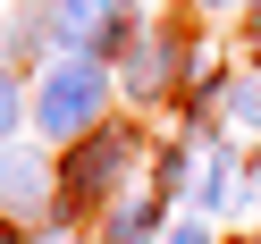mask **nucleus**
Masks as SVG:
<instances>
[{"label": "nucleus", "instance_id": "f257e3e1", "mask_svg": "<svg viewBox=\"0 0 261 244\" xmlns=\"http://www.w3.org/2000/svg\"><path fill=\"white\" fill-rule=\"evenodd\" d=\"M143 152H152V143H143L135 126H118V118H110V126H93L85 143H68V152H59V194H51V219H59V227H76L85 210H101L110 194L126 185V169H135Z\"/></svg>", "mask_w": 261, "mask_h": 244}, {"label": "nucleus", "instance_id": "f03ea898", "mask_svg": "<svg viewBox=\"0 0 261 244\" xmlns=\"http://www.w3.org/2000/svg\"><path fill=\"white\" fill-rule=\"evenodd\" d=\"M110 93H118L110 59H51L34 76V135L42 143H85L93 126H110Z\"/></svg>", "mask_w": 261, "mask_h": 244}, {"label": "nucleus", "instance_id": "7ed1b4c3", "mask_svg": "<svg viewBox=\"0 0 261 244\" xmlns=\"http://www.w3.org/2000/svg\"><path fill=\"white\" fill-rule=\"evenodd\" d=\"M186 68H194L186 34H135V51L118 59V93L126 101H160L169 85H186Z\"/></svg>", "mask_w": 261, "mask_h": 244}, {"label": "nucleus", "instance_id": "20e7f679", "mask_svg": "<svg viewBox=\"0 0 261 244\" xmlns=\"http://www.w3.org/2000/svg\"><path fill=\"white\" fill-rule=\"evenodd\" d=\"M59 194V169H51V152H42V143H0V210H9V219H34L42 202H51Z\"/></svg>", "mask_w": 261, "mask_h": 244}, {"label": "nucleus", "instance_id": "39448f33", "mask_svg": "<svg viewBox=\"0 0 261 244\" xmlns=\"http://www.w3.org/2000/svg\"><path fill=\"white\" fill-rule=\"evenodd\" d=\"M169 236V202L160 194H118L101 210V244H160Z\"/></svg>", "mask_w": 261, "mask_h": 244}, {"label": "nucleus", "instance_id": "423d86ee", "mask_svg": "<svg viewBox=\"0 0 261 244\" xmlns=\"http://www.w3.org/2000/svg\"><path fill=\"white\" fill-rule=\"evenodd\" d=\"M194 160H202V135H186V143H152V194H160V202L194 185Z\"/></svg>", "mask_w": 261, "mask_h": 244}, {"label": "nucleus", "instance_id": "0eeeda50", "mask_svg": "<svg viewBox=\"0 0 261 244\" xmlns=\"http://www.w3.org/2000/svg\"><path fill=\"white\" fill-rule=\"evenodd\" d=\"M219 118L236 126V135H253V143H261V76H227V101H219Z\"/></svg>", "mask_w": 261, "mask_h": 244}, {"label": "nucleus", "instance_id": "6e6552de", "mask_svg": "<svg viewBox=\"0 0 261 244\" xmlns=\"http://www.w3.org/2000/svg\"><path fill=\"white\" fill-rule=\"evenodd\" d=\"M25 118H34V85H25V76L9 68V51H0V143L17 135Z\"/></svg>", "mask_w": 261, "mask_h": 244}, {"label": "nucleus", "instance_id": "1a4fd4ad", "mask_svg": "<svg viewBox=\"0 0 261 244\" xmlns=\"http://www.w3.org/2000/svg\"><path fill=\"white\" fill-rule=\"evenodd\" d=\"M236 210H261V152H244V169H236V194H227Z\"/></svg>", "mask_w": 261, "mask_h": 244}, {"label": "nucleus", "instance_id": "9d476101", "mask_svg": "<svg viewBox=\"0 0 261 244\" xmlns=\"http://www.w3.org/2000/svg\"><path fill=\"white\" fill-rule=\"evenodd\" d=\"M160 244H211V227H202V219H169V236H160Z\"/></svg>", "mask_w": 261, "mask_h": 244}, {"label": "nucleus", "instance_id": "9b49d317", "mask_svg": "<svg viewBox=\"0 0 261 244\" xmlns=\"http://www.w3.org/2000/svg\"><path fill=\"white\" fill-rule=\"evenodd\" d=\"M194 9H202V17H227V9H253V0H194Z\"/></svg>", "mask_w": 261, "mask_h": 244}, {"label": "nucleus", "instance_id": "f8f14e48", "mask_svg": "<svg viewBox=\"0 0 261 244\" xmlns=\"http://www.w3.org/2000/svg\"><path fill=\"white\" fill-rule=\"evenodd\" d=\"M0 244H34V236H25V227H0Z\"/></svg>", "mask_w": 261, "mask_h": 244}, {"label": "nucleus", "instance_id": "ddd939ff", "mask_svg": "<svg viewBox=\"0 0 261 244\" xmlns=\"http://www.w3.org/2000/svg\"><path fill=\"white\" fill-rule=\"evenodd\" d=\"M101 9H126V17H135V0H101Z\"/></svg>", "mask_w": 261, "mask_h": 244}, {"label": "nucleus", "instance_id": "4468645a", "mask_svg": "<svg viewBox=\"0 0 261 244\" xmlns=\"http://www.w3.org/2000/svg\"><path fill=\"white\" fill-rule=\"evenodd\" d=\"M253 51H261V17H253Z\"/></svg>", "mask_w": 261, "mask_h": 244}, {"label": "nucleus", "instance_id": "2eb2a0df", "mask_svg": "<svg viewBox=\"0 0 261 244\" xmlns=\"http://www.w3.org/2000/svg\"><path fill=\"white\" fill-rule=\"evenodd\" d=\"M244 244H261V236H244Z\"/></svg>", "mask_w": 261, "mask_h": 244}]
</instances>
